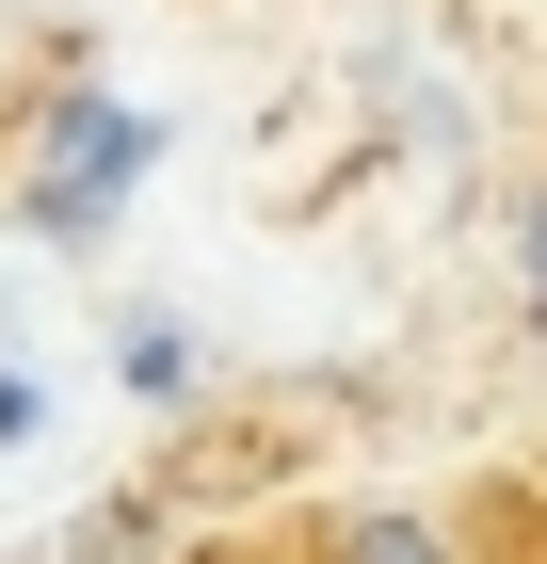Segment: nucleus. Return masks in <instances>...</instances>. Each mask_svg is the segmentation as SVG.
<instances>
[{
	"instance_id": "nucleus-1",
	"label": "nucleus",
	"mask_w": 547,
	"mask_h": 564,
	"mask_svg": "<svg viewBox=\"0 0 547 564\" xmlns=\"http://www.w3.org/2000/svg\"><path fill=\"white\" fill-rule=\"evenodd\" d=\"M338 564H451V532H435V517H354Z\"/></svg>"
}]
</instances>
